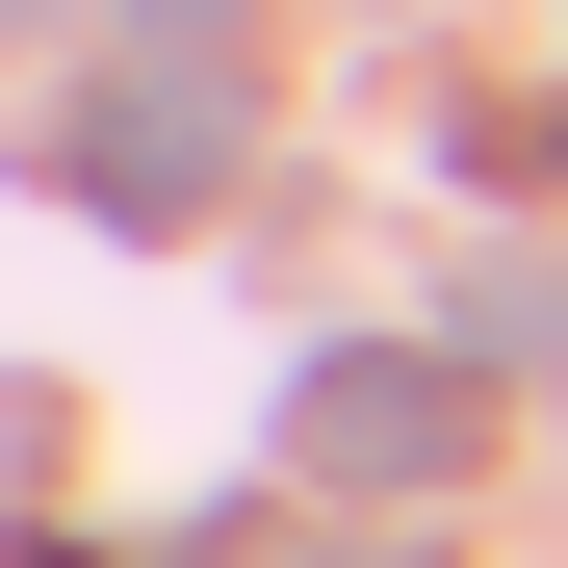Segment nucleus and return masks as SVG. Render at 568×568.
I'll list each match as a JSON object with an SVG mask.
<instances>
[{
  "label": "nucleus",
  "instance_id": "obj_1",
  "mask_svg": "<svg viewBox=\"0 0 568 568\" xmlns=\"http://www.w3.org/2000/svg\"><path fill=\"white\" fill-rule=\"evenodd\" d=\"M207 181H233V52L155 27V78H104V104H78V207H104V233H181Z\"/></svg>",
  "mask_w": 568,
  "mask_h": 568
},
{
  "label": "nucleus",
  "instance_id": "obj_2",
  "mask_svg": "<svg viewBox=\"0 0 568 568\" xmlns=\"http://www.w3.org/2000/svg\"><path fill=\"white\" fill-rule=\"evenodd\" d=\"M465 362H311V388H284V465H311V491H465Z\"/></svg>",
  "mask_w": 568,
  "mask_h": 568
},
{
  "label": "nucleus",
  "instance_id": "obj_3",
  "mask_svg": "<svg viewBox=\"0 0 568 568\" xmlns=\"http://www.w3.org/2000/svg\"><path fill=\"white\" fill-rule=\"evenodd\" d=\"M0 568H78V542H0Z\"/></svg>",
  "mask_w": 568,
  "mask_h": 568
},
{
  "label": "nucleus",
  "instance_id": "obj_4",
  "mask_svg": "<svg viewBox=\"0 0 568 568\" xmlns=\"http://www.w3.org/2000/svg\"><path fill=\"white\" fill-rule=\"evenodd\" d=\"M0 27H27V0H0Z\"/></svg>",
  "mask_w": 568,
  "mask_h": 568
}]
</instances>
